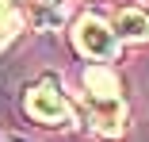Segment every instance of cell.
<instances>
[{
    "mask_svg": "<svg viewBox=\"0 0 149 142\" xmlns=\"http://www.w3.org/2000/svg\"><path fill=\"white\" fill-rule=\"evenodd\" d=\"M80 81H84V100H88L96 131L107 138L123 134L126 131V100H123V81L111 69V62H92Z\"/></svg>",
    "mask_w": 149,
    "mask_h": 142,
    "instance_id": "obj_1",
    "label": "cell"
},
{
    "mask_svg": "<svg viewBox=\"0 0 149 142\" xmlns=\"http://www.w3.org/2000/svg\"><path fill=\"white\" fill-rule=\"evenodd\" d=\"M23 111H27L38 127H73V123H77V111H73L69 96L61 92V84H57L54 77H42V81H35V84H27Z\"/></svg>",
    "mask_w": 149,
    "mask_h": 142,
    "instance_id": "obj_2",
    "label": "cell"
},
{
    "mask_svg": "<svg viewBox=\"0 0 149 142\" xmlns=\"http://www.w3.org/2000/svg\"><path fill=\"white\" fill-rule=\"evenodd\" d=\"M73 46H77L80 58H88V62H115L123 42H118L115 27L100 12H84L73 23Z\"/></svg>",
    "mask_w": 149,
    "mask_h": 142,
    "instance_id": "obj_3",
    "label": "cell"
},
{
    "mask_svg": "<svg viewBox=\"0 0 149 142\" xmlns=\"http://www.w3.org/2000/svg\"><path fill=\"white\" fill-rule=\"evenodd\" d=\"M31 23V0H0V46H12Z\"/></svg>",
    "mask_w": 149,
    "mask_h": 142,
    "instance_id": "obj_4",
    "label": "cell"
},
{
    "mask_svg": "<svg viewBox=\"0 0 149 142\" xmlns=\"http://www.w3.org/2000/svg\"><path fill=\"white\" fill-rule=\"evenodd\" d=\"M111 27H115L118 42H149V12H141V8H123Z\"/></svg>",
    "mask_w": 149,
    "mask_h": 142,
    "instance_id": "obj_5",
    "label": "cell"
},
{
    "mask_svg": "<svg viewBox=\"0 0 149 142\" xmlns=\"http://www.w3.org/2000/svg\"><path fill=\"white\" fill-rule=\"evenodd\" d=\"M35 4H57V0H35Z\"/></svg>",
    "mask_w": 149,
    "mask_h": 142,
    "instance_id": "obj_6",
    "label": "cell"
},
{
    "mask_svg": "<svg viewBox=\"0 0 149 142\" xmlns=\"http://www.w3.org/2000/svg\"><path fill=\"white\" fill-rule=\"evenodd\" d=\"M12 142H19V138H12Z\"/></svg>",
    "mask_w": 149,
    "mask_h": 142,
    "instance_id": "obj_7",
    "label": "cell"
}]
</instances>
